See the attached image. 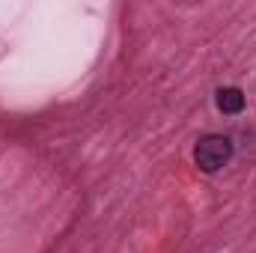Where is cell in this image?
Segmentation results:
<instances>
[{
  "label": "cell",
  "instance_id": "6da1fadb",
  "mask_svg": "<svg viewBox=\"0 0 256 253\" xmlns=\"http://www.w3.org/2000/svg\"><path fill=\"white\" fill-rule=\"evenodd\" d=\"M232 158V140L226 134H206L194 146V161L202 173H218Z\"/></svg>",
  "mask_w": 256,
  "mask_h": 253
},
{
  "label": "cell",
  "instance_id": "7a4b0ae2",
  "mask_svg": "<svg viewBox=\"0 0 256 253\" xmlns=\"http://www.w3.org/2000/svg\"><path fill=\"white\" fill-rule=\"evenodd\" d=\"M214 102H218V110H220V114H242V110H244V92H242L238 86H224V90H218Z\"/></svg>",
  "mask_w": 256,
  "mask_h": 253
}]
</instances>
